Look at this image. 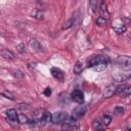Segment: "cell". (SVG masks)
<instances>
[{"instance_id":"2","label":"cell","mask_w":131,"mask_h":131,"mask_svg":"<svg viewBox=\"0 0 131 131\" xmlns=\"http://www.w3.org/2000/svg\"><path fill=\"white\" fill-rule=\"evenodd\" d=\"M108 57L107 56H100V55H95V56H91L89 59H88V66L89 67H96L100 63H107L108 62Z\"/></svg>"},{"instance_id":"24","label":"cell","mask_w":131,"mask_h":131,"mask_svg":"<svg viewBox=\"0 0 131 131\" xmlns=\"http://www.w3.org/2000/svg\"><path fill=\"white\" fill-rule=\"evenodd\" d=\"M16 50L19 52V53H26V47H25V45L24 44H18V45H16Z\"/></svg>"},{"instance_id":"4","label":"cell","mask_w":131,"mask_h":131,"mask_svg":"<svg viewBox=\"0 0 131 131\" xmlns=\"http://www.w3.org/2000/svg\"><path fill=\"white\" fill-rule=\"evenodd\" d=\"M117 95L121 96V97H126L131 93V87L127 84H122L118 87H116V92Z\"/></svg>"},{"instance_id":"25","label":"cell","mask_w":131,"mask_h":131,"mask_svg":"<svg viewBox=\"0 0 131 131\" xmlns=\"http://www.w3.org/2000/svg\"><path fill=\"white\" fill-rule=\"evenodd\" d=\"M12 75H13L15 78H20V79L25 77V75L23 74V72H21V71H19V70H16V71H14Z\"/></svg>"},{"instance_id":"15","label":"cell","mask_w":131,"mask_h":131,"mask_svg":"<svg viewBox=\"0 0 131 131\" xmlns=\"http://www.w3.org/2000/svg\"><path fill=\"white\" fill-rule=\"evenodd\" d=\"M92 127H93V130H94V131H104L102 123H101L99 120H97V119H95V120L93 121Z\"/></svg>"},{"instance_id":"3","label":"cell","mask_w":131,"mask_h":131,"mask_svg":"<svg viewBox=\"0 0 131 131\" xmlns=\"http://www.w3.org/2000/svg\"><path fill=\"white\" fill-rule=\"evenodd\" d=\"M69 119V116L66 112H56L51 115V122L54 124H62Z\"/></svg>"},{"instance_id":"6","label":"cell","mask_w":131,"mask_h":131,"mask_svg":"<svg viewBox=\"0 0 131 131\" xmlns=\"http://www.w3.org/2000/svg\"><path fill=\"white\" fill-rule=\"evenodd\" d=\"M71 97L77 103H83V101H84V93L81 90H79V89H75L72 92Z\"/></svg>"},{"instance_id":"9","label":"cell","mask_w":131,"mask_h":131,"mask_svg":"<svg viewBox=\"0 0 131 131\" xmlns=\"http://www.w3.org/2000/svg\"><path fill=\"white\" fill-rule=\"evenodd\" d=\"M115 92H116V86L114 84H110L104 88L102 96H103V98H110L115 94Z\"/></svg>"},{"instance_id":"18","label":"cell","mask_w":131,"mask_h":131,"mask_svg":"<svg viewBox=\"0 0 131 131\" xmlns=\"http://www.w3.org/2000/svg\"><path fill=\"white\" fill-rule=\"evenodd\" d=\"M17 122H18L19 124H28L29 119H28V117H27L26 115H24V114H18V115H17Z\"/></svg>"},{"instance_id":"8","label":"cell","mask_w":131,"mask_h":131,"mask_svg":"<svg viewBox=\"0 0 131 131\" xmlns=\"http://www.w3.org/2000/svg\"><path fill=\"white\" fill-rule=\"evenodd\" d=\"M51 75L57 80V81H59V82H63L64 81V74H63V72L60 70V69H58V68H52L51 69Z\"/></svg>"},{"instance_id":"20","label":"cell","mask_w":131,"mask_h":131,"mask_svg":"<svg viewBox=\"0 0 131 131\" xmlns=\"http://www.w3.org/2000/svg\"><path fill=\"white\" fill-rule=\"evenodd\" d=\"M111 120H112V117L110 115H104L103 118H102V125L107 126L111 123Z\"/></svg>"},{"instance_id":"27","label":"cell","mask_w":131,"mask_h":131,"mask_svg":"<svg viewBox=\"0 0 131 131\" xmlns=\"http://www.w3.org/2000/svg\"><path fill=\"white\" fill-rule=\"evenodd\" d=\"M73 26V20H72V18L71 19H69L67 23H64V26L62 27V29H68V28H70V27H72Z\"/></svg>"},{"instance_id":"23","label":"cell","mask_w":131,"mask_h":131,"mask_svg":"<svg viewBox=\"0 0 131 131\" xmlns=\"http://www.w3.org/2000/svg\"><path fill=\"white\" fill-rule=\"evenodd\" d=\"M105 68H106V64H105V63H100V64L94 67L93 70H94L95 72H101V71H103Z\"/></svg>"},{"instance_id":"28","label":"cell","mask_w":131,"mask_h":131,"mask_svg":"<svg viewBox=\"0 0 131 131\" xmlns=\"http://www.w3.org/2000/svg\"><path fill=\"white\" fill-rule=\"evenodd\" d=\"M44 95L45 96H50L51 95V89L50 88H45V90H44Z\"/></svg>"},{"instance_id":"13","label":"cell","mask_w":131,"mask_h":131,"mask_svg":"<svg viewBox=\"0 0 131 131\" xmlns=\"http://www.w3.org/2000/svg\"><path fill=\"white\" fill-rule=\"evenodd\" d=\"M0 55H1L2 57H4L5 59H9V60H12V59L15 58V55H14L10 50L5 49V48L0 50Z\"/></svg>"},{"instance_id":"14","label":"cell","mask_w":131,"mask_h":131,"mask_svg":"<svg viewBox=\"0 0 131 131\" xmlns=\"http://www.w3.org/2000/svg\"><path fill=\"white\" fill-rule=\"evenodd\" d=\"M114 30L117 32V34H122L126 31V26L120 20H118L117 23H114Z\"/></svg>"},{"instance_id":"1","label":"cell","mask_w":131,"mask_h":131,"mask_svg":"<svg viewBox=\"0 0 131 131\" xmlns=\"http://www.w3.org/2000/svg\"><path fill=\"white\" fill-rule=\"evenodd\" d=\"M35 121L38 122L41 125H44L51 121V114L44 111V110H38L34 115Z\"/></svg>"},{"instance_id":"29","label":"cell","mask_w":131,"mask_h":131,"mask_svg":"<svg viewBox=\"0 0 131 131\" xmlns=\"http://www.w3.org/2000/svg\"><path fill=\"white\" fill-rule=\"evenodd\" d=\"M126 131H130V128H127V129H126Z\"/></svg>"},{"instance_id":"19","label":"cell","mask_w":131,"mask_h":131,"mask_svg":"<svg viewBox=\"0 0 131 131\" xmlns=\"http://www.w3.org/2000/svg\"><path fill=\"white\" fill-rule=\"evenodd\" d=\"M124 112H125L124 107H123V106H120V105L116 106V107H115V110H114V113H115V115H117V116L123 115V114H124Z\"/></svg>"},{"instance_id":"16","label":"cell","mask_w":131,"mask_h":131,"mask_svg":"<svg viewBox=\"0 0 131 131\" xmlns=\"http://www.w3.org/2000/svg\"><path fill=\"white\" fill-rule=\"evenodd\" d=\"M31 15H32V17H34V18H36V19H39V20L43 19V17H44L43 11H41L40 9H34V10L32 11Z\"/></svg>"},{"instance_id":"26","label":"cell","mask_w":131,"mask_h":131,"mask_svg":"<svg viewBox=\"0 0 131 131\" xmlns=\"http://www.w3.org/2000/svg\"><path fill=\"white\" fill-rule=\"evenodd\" d=\"M2 95L3 96H5V97H7V98H10V99H14V97H13V94H11L10 92H8V91H3L2 92Z\"/></svg>"},{"instance_id":"5","label":"cell","mask_w":131,"mask_h":131,"mask_svg":"<svg viewBox=\"0 0 131 131\" xmlns=\"http://www.w3.org/2000/svg\"><path fill=\"white\" fill-rule=\"evenodd\" d=\"M86 111H87V106L84 105V104H81V105L77 106L73 111V113H72V119L73 120H79V119H81L86 114Z\"/></svg>"},{"instance_id":"17","label":"cell","mask_w":131,"mask_h":131,"mask_svg":"<svg viewBox=\"0 0 131 131\" xmlns=\"http://www.w3.org/2000/svg\"><path fill=\"white\" fill-rule=\"evenodd\" d=\"M74 73L76 74V75H79V74H81L82 73V71H83V63L81 62V61H77L76 63H75V66H74Z\"/></svg>"},{"instance_id":"22","label":"cell","mask_w":131,"mask_h":131,"mask_svg":"<svg viewBox=\"0 0 131 131\" xmlns=\"http://www.w3.org/2000/svg\"><path fill=\"white\" fill-rule=\"evenodd\" d=\"M89 6H90L91 10H92L93 12H95V11H96V8H97V1H96V0H91V1L89 2Z\"/></svg>"},{"instance_id":"21","label":"cell","mask_w":131,"mask_h":131,"mask_svg":"<svg viewBox=\"0 0 131 131\" xmlns=\"http://www.w3.org/2000/svg\"><path fill=\"white\" fill-rule=\"evenodd\" d=\"M106 23H107V20L104 19V18H102V17H100V16L96 19V24H97V26H99V27H104V26L106 25Z\"/></svg>"},{"instance_id":"12","label":"cell","mask_w":131,"mask_h":131,"mask_svg":"<svg viewBox=\"0 0 131 131\" xmlns=\"http://www.w3.org/2000/svg\"><path fill=\"white\" fill-rule=\"evenodd\" d=\"M29 45H30V47H31L34 51H36V52H40V51L42 50L41 44H40L39 41H37L36 39H31V40L29 41Z\"/></svg>"},{"instance_id":"11","label":"cell","mask_w":131,"mask_h":131,"mask_svg":"<svg viewBox=\"0 0 131 131\" xmlns=\"http://www.w3.org/2000/svg\"><path fill=\"white\" fill-rule=\"evenodd\" d=\"M118 62H119L121 66H123V67L129 69L130 66H131V58H130V56H128V55H120V56L118 57Z\"/></svg>"},{"instance_id":"10","label":"cell","mask_w":131,"mask_h":131,"mask_svg":"<svg viewBox=\"0 0 131 131\" xmlns=\"http://www.w3.org/2000/svg\"><path fill=\"white\" fill-rule=\"evenodd\" d=\"M99 12H100V17H102L106 20L110 18V12L107 10V6H106V3L104 1H101V3H100Z\"/></svg>"},{"instance_id":"7","label":"cell","mask_w":131,"mask_h":131,"mask_svg":"<svg viewBox=\"0 0 131 131\" xmlns=\"http://www.w3.org/2000/svg\"><path fill=\"white\" fill-rule=\"evenodd\" d=\"M6 117H7V120L9 121V123L11 125L15 124V123H18L17 122V114H16V111L14 108H10L6 112Z\"/></svg>"}]
</instances>
